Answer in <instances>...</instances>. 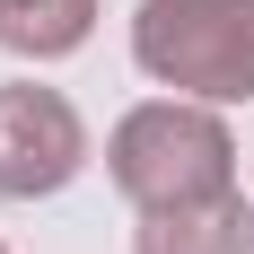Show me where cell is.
Listing matches in <instances>:
<instances>
[{
	"label": "cell",
	"instance_id": "5b68a950",
	"mask_svg": "<svg viewBox=\"0 0 254 254\" xmlns=\"http://www.w3.org/2000/svg\"><path fill=\"white\" fill-rule=\"evenodd\" d=\"M88 26H97V0H0V44L18 62H62L88 44Z\"/></svg>",
	"mask_w": 254,
	"mask_h": 254
},
{
	"label": "cell",
	"instance_id": "7a4b0ae2",
	"mask_svg": "<svg viewBox=\"0 0 254 254\" xmlns=\"http://www.w3.org/2000/svg\"><path fill=\"white\" fill-rule=\"evenodd\" d=\"M131 62L176 97L246 105L254 97V0H140Z\"/></svg>",
	"mask_w": 254,
	"mask_h": 254
},
{
	"label": "cell",
	"instance_id": "8992f818",
	"mask_svg": "<svg viewBox=\"0 0 254 254\" xmlns=\"http://www.w3.org/2000/svg\"><path fill=\"white\" fill-rule=\"evenodd\" d=\"M0 254H9V246H0Z\"/></svg>",
	"mask_w": 254,
	"mask_h": 254
},
{
	"label": "cell",
	"instance_id": "277c9868",
	"mask_svg": "<svg viewBox=\"0 0 254 254\" xmlns=\"http://www.w3.org/2000/svg\"><path fill=\"white\" fill-rule=\"evenodd\" d=\"M131 254H254V202L219 193V202H184V210H140Z\"/></svg>",
	"mask_w": 254,
	"mask_h": 254
},
{
	"label": "cell",
	"instance_id": "6da1fadb",
	"mask_svg": "<svg viewBox=\"0 0 254 254\" xmlns=\"http://www.w3.org/2000/svg\"><path fill=\"white\" fill-rule=\"evenodd\" d=\"M105 167H114V184H123L131 210H184V202L237 193V140H228V123L202 97L131 105L123 123H114V140H105Z\"/></svg>",
	"mask_w": 254,
	"mask_h": 254
},
{
	"label": "cell",
	"instance_id": "3957f363",
	"mask_svg": "<svg viewBox=\"0 0 254 254\" xmlns=\"http://www.w3.org/2000/svg\"><path fill=\"white\" fill-rule=\"evenodd\" d=\"M88 167V123L62 88L9 79L0 88V202H44Z\"/></svg>",
	"mask_w": 254,
	"mask_h": 254
}]
</instances>
